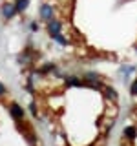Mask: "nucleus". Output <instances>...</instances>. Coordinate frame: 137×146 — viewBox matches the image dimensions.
Listing matches in <instances>:
<instances>
[{
	"label": "nucleus",
	"instance_id": "12",
	"mask_svg": "<svg viewBox=\"0 0 137 146\" xmlns=\"http://www.w3.org/2000/svg\"><path fill=\"white\" fill-rule=\"evenodd\" d=\"M130 93H132V95H137V79L134 80V84L130 86Z\"/></svg>",
	"mask_w": 137,
	"mask_h": 146
},
{
	"label": "nucleus",
	"instance_id": "10",
	"mask_svg": "<svg viewBox=\"0 0 137 146\" xmlns=\"http://www.w3.org/2000/svg\"><path fill=\"white\" fill-rule=\"evenodd\" d=\"M51 38L55 40V42H59L61 46H68V40H66V38H64V36H62V33H57V35H53Z\"/></svg>",
	"mask_w": 137,
	"mask_h": 146
},
{
	"label": "nucleus",
	"instance_id": "2",
	"mask_svg": "<svg viewBox=\"0 0 137 146\" xmlns=\"http://www.w3.org/2000/svg\"><path fill=\"white\" fill-rule=\"evenodd\" d=\"M17 13L18 11H17L15 2H4L2 4V17H4V20H11Z\"/></svg>",
	"mask_w": 137,
	"mask_h": 146
},
{
	"label": "nucleus",
	"instance_id": "6",
	"mask_svg": "<svg viewBox=\"0 0 137 146\" xmlns=\"http://www.w3.org/2000/svg\"><path fill=\"white\" fill-rule=\"evenodd\" d=\"M66 84L75 86V88H82V86H84V80H79L75 75H71V77H66Z\"/></svg>",
	"mask_w": 137,
	"mask_h": 146
},
{
	"label": "nucleus",
	"instance_id": "9",
	"mask_svg": "<svg viewBox=\"0 0 137 146\" xmlns=\"http://www.w3.org/2000/svg\"><path fill=\"white\" fill-rule=\"evenodd\" d=\"M84 80H88V82H100V75H99V73H93V71H88V73H84Z\"/></svg>",
	"mask_w": 137,
	"mask_h": 146
},
{
	"label": "nucleus",
	"instance_id": "3",
	"mask_svg": "<svg viewBox=\"0 0 137 146\" xmlns=\"http://www.w3.org/2000/svg\"><path fill=\"white\" fill-rule=\"evenodd\" d=\"M61 29H62V22H61V20H57V18H51V20L48 22V33H49V36L61 33Z\"/></svg>",
	"mask_w": 137,
	"mask_h": 146
},
{
	"label": "nucleus",
	"instance_id": "15",
	"mask_svg": "<svg viewBox=\"0 0 137 146\" xmlns=\"http://www.w3.org/2000/svg\"><path fill=\"white\" fill-rule=\"evenodd\" d=\"M4 93H6V88H4V84H2V82H0V97H2Z\"/></svg>",
	"mask_w": 137,
	"mask_h": 146
},
{
	"label": "nucleus",
	"instance_id": "11",
	"mask_svg": "<svg viewBox=\"0 0 137 146\" xmlns=\"http://www.w3.org/2000/svg\"><path fill=\"white\" fill-rule=\"evenodd\" d=\"M49 71H55V64H46V66L40 68V75H46V73H49Z\"/></svg>",
	"mask_w": 137,
	"mask_h": 146
},
{
	"label": "nucleus",
	"instance_id": "14",
	"mask_svg": "<svg viewBox=\"0 0 137 146\" xmlns=\"http://www.w3.org/2000/svg\"><path fill=\"white\" fill-rule=\"evenodd\" d=\"M29 29L31 31H39V24H37V22H31V24H29Z\"/></svg>",
	"mask_w": 137,
	"mask_h": 146
},
{
	"label": "nucleus",
	"instance_id": "5",
	"mask_svg": "<svg viewBox=\"0 0 137 146\" xmlns=\"http://www.w3.org/2000/svg\"><path fill=\"white\" fill-rule=\"evenodd\" d=\"M135 135H137V128L135 126H126L124 130H122V137L128 139V141H134Z\"/></svg>",
	"mask_w": 137,
	"mask_h": 146
},
{
	"label": "nucleus",
	"instance_id": "8",
	"mask_svg": "<svg viewBox=\"0 0 137 146\" xmlns=\"http://www.w3.org/2000/svg\"><path fill=\"white\" fill-rule=\"evenodd\" d=\"M15 6H17L18 13H24L27 9V6H29V0H15Z\"/></svg>",
	"mask_w": 137,
	"mask_h": 146
},
{
	"label": "nucleus",
	"instance_id": "4",
	"mask_svg": "<svg viewBox=\"0 0 137 146\" xmlns=\"http://www.w3.org/2000/svg\"><path fill=\"white\" fill-rule=\"evenodd\" d=\"M9 111H11V115L15 117L17 121H22V119H24V110L20 108V104L11 102V106H9Z\"/></svg>",
	"mask_w": 137,
	"mask_h": 146
},
{
	"label": "nucleus",
	"instance_id": "16",
	"mask_svg": "<svg viewBox=\"0 0 137 146\" xmlns=\"http://www.w3.org/2000/svg\"><path fill=\"white\" fill-rule=\"evenodd\" d=\"M135 51H137V48H135Z\"/></svg>",
	"mask_w": 137,
	"mask_h": 146
},
{
	"label": "nucleus",
	"instance_id": "7",
	"mask_svg": "<svg viewBox=\"0 0 137 146\" xmlns=\"http://www.w3.org/2000/svg\"><path fill=\"white\" fill-rule=\"evenodd\" d=\"M102 91H104V95H106V99H108V100H115V99H117V91L113 90L112 86H104Z\"/></svg>",
	"mask_w": 137,
	"mask_h": 146
},
{
	"label": "nucleus",
	"instance_id": "1",
	"mask_svg": "<svg viewBox=\"0 0 137 146\" xmlns=\"http://www.w3.org/2000/svg\"><path fill=\"white\" fill-rule=\"evenodd\" d=\"M39 15H40V20L49 22L51 18H55V9H53L51 4L44 2V4H40V7H39Z\"/></svg>",
	"mask_w": 137,
	"mask_h": 146
},
{
	"label": "nucleus",
	"instance_id": "13",
	"mask_svg": "<svg viewBox=\"0 0 137 146\" xmlns=\"http://www.w3.org/2000/svg\"><path fill=\"white\" fill-rule=\"evenodd\" d=\"M29 111L37 117V104H35V102H31V104H29Z\"/></svg>",
	"mask_w": 137,
	"mask_h": 146
}]
</instances>
